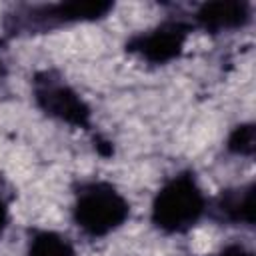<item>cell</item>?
<instances>
[{
	"mask_svg": "<svg viewBox=\"0 0 256 256\" xmlns=\"http://www.w3.org/2000/svg\"><path fill=\"white\" fill-rule=\"evenodd\" d=\"M206 206V196L194 174L180 172L172 176L154 196L152 224L166 234H182L204 216Z\"/></svg>",
	"mask_w": 256,
	"mask_h": 256,
	"instance_id": "obj_1",
	"label": "cell"
},
{
	"mask_svg": "<svg viewBox=\"0 0 256 256\" xmlns=\"http://www.w3.org/2000/svg\"><path fill=\"white\" fill-rule=\"evenodd\" d=\"M74 222L88 236H106L130 216L128 200L108 182H88L76 192Z\"/></svg>",
	"mask_w": 256,
	"mask_h": 256,
	"instance_id": "obj_2",
	"label": "cell"
},
{
	"mask_svg": "<svg viewBox=\"0 0 256 256\" xmlns=\"http://www.w3.org/2000/svg\"><path fill=\"white\" fill-rule=\"evenodd\" d=\"M32 94L36 106L50 118L70 124L74 128L90 126V106L84 98L52 72H38L32 80Z\"/></svg>",
	"mask_w": 256,
	"mask_h": 256,
	"instance_id": "obj_3",
	"label": "cell"
},
{
	"mask_svg": "<svg viewBox=\"0 0 256 256\" xmlns=\"http://www.w3.org/2000/svg\"><path fill=\"white\" fill-rule=\"evenodd\" d=\"M188 38V26L182 22H164L152 30L132 36L126 50L150 64H166L180 56Z\"/></svg>",
	"mask_w": 256,
	"mask_h": 256,
	"instance_id": "obj_4",
	"label": "cell"
},
{
	"mask_svg": "<svg viewBox=\"0 0 256 256\" xmlns=\"http://www.w3.org/2000/svg\"><path fill=\"white\" fill-rule=\"evenodd\" d=\"M114 4L102 0H72V2H58L50 6H40L30 12V22L44 26L56 24H70V22H90L106 16Z\"/></svg>",
	"mask_w": 256,
	"mask_h": 256,
	"instance_id": "obj_5",
	"label": "cell"
},
{
	"mask_svg": "<svg viewBox=\"0 0 256 256\" xmlns=\"http://www.w3.org/2000/svg\"><path fill=\"white\" fill-rule=\"evenodd\" d=\"M196 24L208 32L234 30L250 20V4L240 0H216L206 2L196 12Z\"/></svg>",
	"mask_w": 256,
	"mask_h": 256,
	"instance_id": "obj_6",
	"label": "cell"
},
{
	"mask_svg": "<svg viewBox=\"0 0 256 256\" xmlns=\"http://www.w3.org/2000/svg\"><path fill=\"white\" fill-rule=\"evenodd\" d=\"M214 218L228 224H254V184L224 190L214 202Z\"/></svg>",
	"mask_w": 256,
	"mask_h": 256,
	"instance_id": "obj_7",
	"label": "cell"
},
{
	"mask_svg": "<svg viewBox=\"0 0 256 256\" xmlns=\"http://www.w3.org/2000/svg\"><path fill=\"white\" fill-rule=\"evenodd\" d=\"M28 256H76L70 240L52 230H36L28 242Z\"/></svg>",
	"mask_w": 256,
	"mask_h": 256,
	"instance_id": "obj_8",
	"label": "cell"
},
{
	"mask_svg": "<svg viewBox=\"0 0 256 256\" xmlns=\"http://www.w3.org/2000/svg\"><path fill=\"white\" fill-rule=\"evenodd\" d=\"M254 140H256V128L254 124H240L236 126L226 142V148L232 154H240V156H252L254 152Z\"/></svg>",
	"mask_w": 256,
	"mask_h": 256,
	"instance_id": "obj_9",
	"label": "cell"
},
{
	"mask_svg": "<svg viewBox=\"0 0 256 256\" xmlns=\"http://www.w3.org/2000/svg\"><path fill=\"white\" fill-rule=\"evenodd\" d=\"M218 256H252V252H248L244 246L232 244V246H226Z\"/></svg>",
	"mask_w": 256,
	"mask_h": 256,
	"instance_id": "obj_10",
	"label": "cell"
},
{
	"mask_svg": "<svg viewBox=\"0 0 256 256\" xmlns=\"http://www.w3.org/2000/svg\"><path fill=\"white\" fill-rule=\"evenodd\" d=\"M6 222H8V208H6V204L0 200V232L4 230Z\"/></svg>",
	"mask_w": 256,
	"mask_h": 256,
	"instance_id": "obj_11",
	"label": "cell"
},
{
	"mask_svg": "<svg viewBox=\"0 0 256 256\" xmlns=\"http://www.w3.org/2000/svg\"><path fill=\"white\" fill-rule=\"evenodd\" d=\"M4 74V66H2V60H0V76Z\"/></svg>",
	"mask_w": 256,
	"mask_h": 256,
	"instance_id": "obj_12",
	"label": "cell"
}]
</instances>
